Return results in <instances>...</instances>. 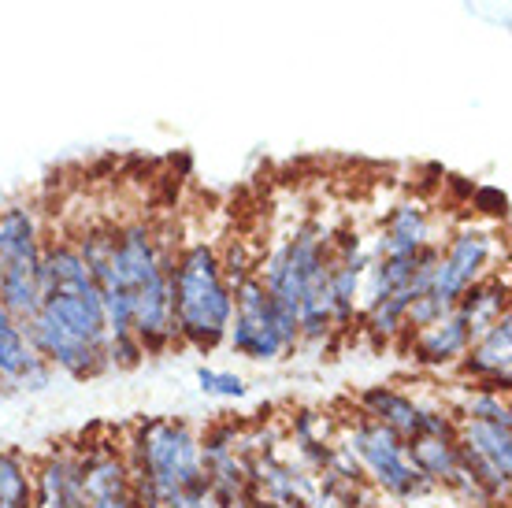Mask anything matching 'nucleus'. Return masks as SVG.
<instances>
[{"mask_svg":"<svg viewBox=\"0 0 512 508\" xmlns=\"http://www.w3.org/2000/svg\"><path fill=\"white\" fill-rule=\"evenodd\" d=\"M23 334L52 371L71 379H97L108 371V323L97 286L45 293Z\"/></svg>","mask_w":512,"mask_h":508,"instance_id":"1","label":"nucleus"},{"mask_svg":"<svg viewBox=\"0 0 512 508\" xmlns=\"http://www.w3.org/2000/svg\"><path fill=\"white\" fill-rule=\"evenodd\" d=\"M171 308L179 323V338L193 349H216L227 342L234 316L231 282L223 279V267L212 245H190L179 260H171Z\"/></svg>","mask_w":512,"mask_h":508,"instance_id":"2","label":"nucleus"},{"mask_svg":"<svg viewBox=\"0 0 512 508\" xmlns=\"http://www.w3.org/2000/svg\"><path fill=\"white\" fill-rule=\"evenodd\" d=\"M231 293H234V316H231L227 342H231V349L238 356L271 364V360L294 353L297 345H301L297 312L279 305V301L264 290L260 275L242 279L238 286H231Z\"/></svg>","mask_w":512,"mask_h":508,"instance_id":"3","label":"nucleus"},{"mask_svg":"<svg viewBox=\"0 0 512 508\" xmlns=\"http://www.w3.org/2000/svg\"><path fill=\"white\" fill-rule=\"evenodd\" d=\"M346 449L357 457L360 468L383 486L386 494L401 497V501L427 494V490L435 486L427 475H420V471L412 468L409 453H405V438H397L390 427H383V423L372 420V416H364V420L349 431Z\"/></svg>","mask_w":512,"mask_h":508,"instance_id":"4","label":"nucleus"},{"mask_svg":"<svg viewBox=\"0 0 512 508\" xmlns=\"http://www.w3.org/2000/svg\"><path fill=\"white\" fill-rule=\"evenodd\" d=\"M494 256V234L483 227H461L449 238L446 253H438L435 275H431V297H438L446 308L461 301V293L487 275V264Z\"/></svg>","mask_w":512,"mask_h":508,"instance_id":"5","label":"nucleus"},{"mask_svg":"<svg viewBox=\"0 0 512 508\" xmlns=\"http://www.w3.org/2000/svg\"><path fill=\"white\" fill-rule=\"evenodd\" d=\"M457 364H461V375L483 382L479 390H498V394H505V390H509V368H512V316L509 312H505L498 323H490L479 338H472V345L464 349V356Z\"/></svg>","mask_w":512,"mask_h":508,"instance_id":"6","label":"nucleus"},{"mask_svg":"<svg viewBox=\"0 0 512 508\" xmlns=\"http://www.w3.org/2000/svg\"><path fill=\"white\" fill-rule=\"evenodd\" d=\"M0 379L4 386H26V390H45L52 379V368L26 342L23 323L4 308V301H0Z\"/></svg>","mask_w":512,"mask_h":508,"instance_id":"7","label":"nucleus"},{"mask_svg":"<svg viewBox=\"0 0 512 508\" xmlns=\"http://www.w3.org/2000/svg\"><path fill=\"white\" fill-rule=\"evenodd\" d=\"M412 345L409 353L416 364H427V368H446V364H457L464 356V349L472 345V327L464 323V316L453 308L442 319L427 323L420 331H409Z\"/></svg>","mask_w":512,"mask_h":508,"instance_id":"8","label":"nucleus"},{"mask_svg":"<svg viewBox=\"0 0 512 508\" xmlns=\"http://www.w3.org/2000/svg\"><path fill=\"white\" fill-rule=\"evenodd\" d=\"M38 286L41 297L56 290H86V286H97L86 256L78 253V245L71 242H41L38 256Z\"/></svg>","mask_w":512,"mask_h":508,"instance_id":"9","label":"nucleus"},{"mask_svg":"<svg viewBox=\"0 0 512 508\" xmlns=\"http://www.w3.org/2000/svg\"><path fill=\"white\" fill-rule=\"evenodd\" d=\"M41 227L38 216L15 204L0 212V267H38Z\"/></svg>","mask_w":512,"mask_h":508,"instance_id":"10","label":"nucleus"},{"mask_svg":"<svg viewBox=\"0 0 512 508\" xmlns=\"http://www.w3.org/2000/svg\"><path fill=\"white\" fill-rule=\"evenodd\" d=\"M431 219L420 204H397L386 216L379 238H375L372 256H397V253H420L423 245H431Z\"/></svg>","mask_w":512,"mask_h":508,"instance_id":"11","label":"nucleus"},{"mask_svg":"<svg viewBox=\"0 0 512 508\" xmlns=\"http://www.w3.org/2000/svg\"><path fill=\"white\" fill-rule=\"evenodd\" d=\"M34 508H86L78 460L52 457L41 464L34 483Z\"/></svg>","mask_w":512,"mask_h":508,"instance_id":"12","label":"nucleus"},{"mask_svg":"<svg viewBox=\"0 0 512 508\" xmlns=\"http://www.w3.org/2000/svg\"><path fill=\"white\" fill-rule=\"evenodd\" d=\"M405 453H409L412 468L427 475L431 483L449 486V479L461 468V449H457L453 434H416L405 442Z\"/></svg>","mask_w":512,"mask_h":508,"instance_id":"13","label":"nucleus"},{"mask_svg":"<svg viewBox=\"0 0 512 508\" xmlns=\"http://www.w3.org/2000/svg\"><path fill=\"white\" fill-rule=\"evenodd\" d=\"M360 405L368 408V416H372V420H379L383 427H390V431H394L397 438H405V442L420 434V405H416L409 394H401V390L372 386V390H364Z\"/></svg>","mask_w":512,"mask_h":508,"instance_id":"14","label":"nucleus"},{"mask_svg":"<svg viewBox=\"0 0 512 508\" xmlns=\"http://www.w3.org/2000/svg\"><path fill=\"white\" fill-rule=\"evenodd\" d=\"M0 508H34V483L19 453H0Z\"/></svg>","mask_w":512,"mask_h":508,"instance_id":"15","label":"nucleus"},{"mask_svg":"<svg viewBox=\"0 0 512 508\" xmlns=\"http://www.w3.org/2000/svg\"><path fill=\"white\" fill-rule=\"evenodd\" d=\"M464 416H468V420H490V423H505V427H512V408L498 390H479V394L468 397Z\"/></svg>","mask_w":512,"mask_h":508,"instance_id":"16","label":"nucleus"},{"mask_svg":"<svg viewBox=\"0 0 512 508\" xmlns=\"http://www.w3.org/2000/svg\"><path fill=\"white\" fill-rule=\"evenodd\" d=\"M197 382H201V390L212 397H245V379L242 375H234V371L201 368L197 371Z\"/></svg>","mask_w":512,"mask_h":508,"instance_id":"17","label":"nucleus"},{"mask_svg":"<svg viewBox=\"0 0 512 508\" xmlns=\"http://www.w3.org/2000/svg\"><path fill=\"white\" fill-rule=\"evenodd\" d=\"M0 390H4V379H0Z\"/></svg>","mask_w":512,"mask_h":508,"instance_id":"18","label":"nucleus"}]
</instances>
